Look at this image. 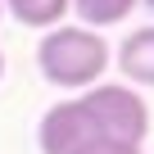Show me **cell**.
<instances>
[{"label":"cell","instance_id":"7","mask_svg":"<svg viewBox=\"0 0 154 154\" xmlns=\"http://www.w3.org/2000/svg\"><path fill=\"white\" fill-rule=\"evenodd\" d=\"M0 77H5V50H0Z\"/></svg>","mask_w":154,"mask_h":154},{"label":"cell","instance_id":"6","mask_svg":"<svg viewBox=\"0 0 154 154\" xmlns=\"http://www.w3.org/2000/svg\"><path fill=\"white\" fill-rule=\"evenodd\" d=\"M72 154H140V145H118V140H95V145H82Z\"/></svg>","mask_w":154,"mask_h":154},{"label":"cell","instance_id":"1","mask_svg":"<svg viewBox=\"0 0 154 154\" xmlns=\"http://www.w3.org/2000/svg\"><path fill=\"white\" fill-rule=\"evenodd\" d=\"M145 136H149V104L127 82H100L91 91H77L50 104L36 122L41 154H72L95 140L145 145Z\"/></svg>","mask_w":154,"mask_h":154},{"label":"cell","instance_id":"4","mask_svg":"<svg viewBox=\"0 0 154 154\" xmlns=\"http://www.w3.org/2000/svg\"><path fill=\"white\" fill-rule=\"evenodd\" d=\"M0 5L9 9L14 23L23 27H36V32H50L68 18V0H0Z\"/></svg>","mask_w":154,"mask_h":154},{"label":"cell","instance_id":"2","mask_svg":"<svg viewBox=\"0 0 154 154\" xmlns=\"http://www.w3.org/2000/svg\"><path fill=\"white\" fill-rule=\"evenodd\" d=\"M113 63V50L100 32L82 27V23H59L50 32H41L36 41V68L50 86L59 91H91L100 86V77L109 72Z\"/></svg>","mask_w":154,"mask_h":154},{"label":"cell","instance_id":"5","mask_svg":"<svg viewBox=\"0 0 154 154\" xmlns=\"http://www.w3.org/2000/svg\"><path fill=\"white\" fill-rule=\"evenodd\" d=\"M140 5V0H68V9L77 14V23L100 32V27H118L131 9Z\"/></svg>","mask_w":154,"mask_h":154},{"label":"cell","instance_id":"3","mask_svg":"<svg viewBox=\"0 0 154 154\" xmlns=\"http://www.w3.org/2000/svg\"><path fill=\"white\" fill-rule=\"evenodd\" d=\"M118 72L127 77V86H154V23L136 27L122 45H118Z\"/></svg>","mask_w":154,"mask_h":154},{"label":"cell","instance_id":"8","mask_svg":"<svg viewBox=\"0 0 154 154\" xmlns=\"http://www.w3.org/2000/svg\"><path fill=\"white\" fill-rule=\"evenodd\" d=\"M0 18H5V5H0Z\"/></svg>","mask_w":154,"mask_h":154}]
</instances>
